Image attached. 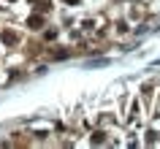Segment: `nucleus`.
Masks as SVG:
<instances>
[{"instance_id": "obj_1", "label": "nucleus", "mask_w": 160, "mask_h": 149, "mask_svg": "<svg viewBox=\"0 0 160 149\" xmlns=\"http://www.w3.org/2000/svg\"><path fill=\"white\" fill-rule=\"evenodd\" d=\"M0 38H3V43H6V46H14V43L19 41L17 30H11V27H3V30H0Z\"/></svg>"}]
</instances>
